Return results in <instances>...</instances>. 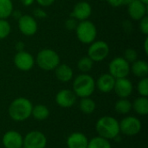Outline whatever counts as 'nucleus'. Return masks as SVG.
Returning a JSON list of instances; mask_svg holds the SVG:
<instances>
[{"label": "nucleus", "mask_w": 148, "mask_h": 148, "mask_svg": "<svg viewBox=\"0 0 148 148\" xmlns=\"http://www.w3.org/2000/svg\"><path fill=\"white\" fill-rule=\"evenodd\" d=\"M140 29L144 35H148V17L147 16L140 20Z\"/></svg>", "instance_id": "nucleus-31"}, {"label": "nucleus", "mask_w": 148, "mask_h": 148, "mask_svg": "<svg viewBox=\"0 0 148 148\" xmlns=\"http://www.w3.org/2000/svg\"><path fill=\"white\" fill-rule=\"evenodd\" d=\"M109 54L108 44L101 40L94 41L90 43L88 50V56L93 62H101L107 58Z\"/></svg>", "instance_id": "nucleus-6"}, {"label": "nucleus", "mask_w": 148, "mask_h": 148, "mask_svg": "<svg viewBox=\"0 0 148 148\" xmlns=\"http://www.w3.org/2000/svg\"><path fill=\"white\" fill-rule=\"evenodd\" d=\"M20 1H21L22 4L24 6H30L35 2V0H20Z\"/></svg>", "instance_id": "nucleus-36"}, {"label": "nucleus", "mask_w": 148, "mask_h": 148, "mask_svg": "<svg viewBox=\"0 0 148 148\" xmlns=\"http://www.w3.org/2000/svg\"><path fill=\"white\" fill-rule=\"evenodd\" d=\"M18 28L22 34L26 36H34L38 29L36 19L29 15H22L18 19Z\"/></svg>", "instance_id": "nucleus-11"}, {"label": "nucleus", "mask_w": 148, "mask_h": 148, "mask_svg": "<svg viewBox=\"0 0 148 148\" xmlns=\"http://www.w3.org/2000/svg\"><path fill=\"white\" fill-rule=\"evenodd\" d=\"M77 96L70 89H62L56 95V104L63 108H69L74 106L76 102Z\"/></svg>", "instance_id": "nucleus-12"}, {"label": "nucleus", "mask_w": 148, "mask_h": 148, "mask_svg": "<svg viewBox=\"0 0 148 148\" xmlns=\"http://www.w3.org/2000/svg\"><path fill=\"white\" fill-rule=\"evenodd\" d=\"M119 122L121 133L129 137L137 135L142 127L140 121L134 116H127Z\"/></svg>", "instance_id": "nucleus-8"}, {"label": "nucleus", "mask_w": 148, "mask_h": 148, "mask_svg": "<svg viewBox=\"0 0 148 148\" xmlns=\"http://www.w3.org/2000/svg\"><path fill=\"white\" fill-rule=\"evenodd\" d=\"M147 4H145L140 0H134L128 4V14L133 20L140 21L141 18L147 16Z\"/></svg>", "instance_id": "nucleus-16"}, {"label": "nucleus", "mask_w": 148, "mask_h": 148, "mask_svg": "<svg viewBox=\"0 0 148 148\" xmlns=\"http://www.w3.org/2000/svg\"><path fill=\"white\" fill-rule=\"evenodd\" d=\"M11 16H13L15 18L16 17V18H17V20H18V19L22 16V14H21V12H20L19 10H16V11H14V10H13V11H12V13H11Z\"/></svg>", "instance_id": "nucleus-37"}, {"label": "nucleus", "mask_w": 148, "mask_h": 148, "mask_svg": "<svg viewBox=\"0 0 148 148\" xmlns=\"http://www.w3.org/2000/svg\"><path fill=\"white\" fill-rule=\"evenodd\" d=\"M78 23H77V20L73 18V17H69V19L66 20L65 22V27L69 29V30H72V29H75L76 26H77Z\"/></svg>", "instance_id": "nucleus-32"}, {"label": "nucleus", "mask_w": 148, "mask_h": 148, "mask_svg": "<svg viewBox=\"0 0 148 148\" xmlns=\"http://www.w3.org/2000/svg\"><path fill=\"white\" fill-rule=\"evenodd\" d=\"M54 70L56 79L62 82H70L73 78V70L67 64H59Z\"/></svg>", "instance_id": "nucleus-19"}, {"label": "nucleus", "mask_w": 148, "mask_h": 148, "mask_svg": "<svg viewBox=\"0 0 148 148\" xmlns=\"http://www.w3.org/2000/svg\"><path fill=\"white\" fill-rule=\"evenodd\" d=\"M134 0H122V5H128Z\"/></svg>", "instance_id": "nucleus-40"}, {"label": "nucleus", "mask_w": 148, "mask_h": 148, "mask_svg": "<svg viewBox=\"0 0 148 148\" xmlns=\"http://www.w3.org/2000/svg\"><path fill=\"white\" fill-rule=\"evenodd\" d=\"M34 14H35L36 16L40 17V18L45 17V16H47L46 12H45L43 10H42V9H36V10H34Z\"/></svg>", "instance_id": "nucleus-34"}, {"label": "nucleus", "mask_w": 148, "mask_h": 148, "mask_svg": "<svg viewBox=\"0 0 148 148\" xmlns=\"http://www.w3.org/2000/svg\"><path fill=\"white\" fill-rule=\"evenodd\" d=\"M11 31V26L6 19H0V39L6 38Z\"/></svg>", "instance_id": "nucleus-28"}, {"label": "nucleus", "mask_w": 148, "mask_h": 148, "mask_svg": "<svg viewBox=\"0 0 148 148\" xmlns=\"http://www.w3.org/2000/svg\"><path fill=\"white\" fill-rule=\"evenodd\" d=\"M35 59L27 51H18L14 56V64L21 71H29L35 65Z\"/></svg>", "instance_id": "nucleus-10"}, {"label": "nucleus", "mask_w": 148, "mask_h": 148, "mask_svg": "<svg viewBox=\"0 0 148 148\" xmlns=\"http://www.w3.org/2000/svg\"><path fill=\"white\" fill-rule=\"evenodd\" d=\"M132 109H134L138 114L145 116L148 114V99L147 97L140 96L134 100L132 103Z\"/></svg>", "instance_id": "nucleus-21"}, {"label": "nucleus", "mask_w": 148, "mask_h": 148, "mask_svg": "<svg viewBox=\"0 0 148 148\" xmlns=\"http://www.w3.org/2000/svg\"><path fill=\"white\" fill-rule=\"evenodd\" d=\"M134 90V86L132 82L125 78L115 79V83L114 87V91L120 98H127L129 97Z\"/></svg>", "instance_id": "nucleus-14"}, {"label": "nucleus", "mask_w": 148, "mask_h": 148, "mask_svg": "<svg viewBox=\"0 0 148 148\" xmlns=\"http://www.w3.org/2000/svg\"><path fill=\"white\" fill-rule=\"evenodd\" d=\"M47 142V138L43 133L31 131L24 136L23 146L25 148H45Z\"/></svg>", "instance_id": "nucleus-9"}, {"label": "nucleus", "mask_w": 148, "mask_h": 148, "mask_svg": "<svg viewBox=\"0 0 148 148\" xmlns=\"http://www.w3.org/2000/svg\"><path fill=\"white\" fill-rule=\"evenodd\" d=\"M94 62L88 56H83L82 57L78 62H77V69L82 72V73H88L89 72L93 67H94Z\"/></svg>", "instance_id": "nucleus-27"}, {"label": "nucleus", "mask_w": 148, "mask_h": 148, "mask_svg": "<svg viewBox=\"0 0 148 148\" xmlns=\"http://www.w3.org/2000/svg\"><path fill=\"white\" fill-rule=\"evenodd\" d=\"M88 148H112L108 140L101 136H96L88 140Z\"/></svg>", "instance_id": "nucleus-26"}, {"label": "nucleus", "mask_w": 148, "mask_h": 148, "mask_svg": "<svg viewBox=\"0 0 148 148\" xmlns=\"http://www.w3.org/2000/svg\"><path fill=\"white\" fill-rule=\"evenodd\" d=\"M31 116L36 121H44L49 116V109L47 106L42 104L33 106Z\"/></svg>", "instance_id": "nucleus-22"}, {"label": "nucleus", "mask_w": 148, "mask_h": 148, "mask_svg": "<svg viewBox=\"0 0 148 148\" xmlns=\"http://www.w3.org/2000/svg\"><path fill=\"white\" fill-rule=\"evenodd\" d=\"M36 62L41 69L44 71H51L60 64V56L51 49H43L38 52Z\"/></svg>", "instance_id": "nucleus-4"}, {"label": "nucleus", "mask_w": 148, "mask_h": 148, "mask_svg": "<svg viewBox=\"0 0 148 148\" xmlns=\"http://www.w3.org/2000/svg\"><path fill=\"white\" fill-rule=\"evenodd\" d=\"M107 1L113 7H119L122 5V0H107Z\"/></svg>", "instance_id": "nucleus-35"}, {"label": "nucleus", "mask_w": 148, "mask_h": 148, "mask_svg": "<svg viewBox=\"0 0 148 148\" xmlns=\"http://www.w3.org/2000/svg\"><path fill=\"white\" fill-rule=\"evenodd\" d=\"M20 148H25V147H24L23 146V147H20Z\"/></svg>", "instance_id": "nucleus-42"}, {"label": "nucleus", "mask_w": 148, "mask_h": 148, "mask_svg": "<svg viewBox=\"0 0 148 148\" xmlns=\"http://www.w3.org/2000/svg\"><path fill=\"white\" fill-rule=\"evenodd\" d=\"M140 1H141V2L144 3L145 4H147L148 3V0H140Z\"/></svg>", "instance_id": "nucleus-41"}, {"label": "nucleus", "mask_w": 148, "mask_h": 148, "mask_svg": "<svg viewBox=\"0 0 148 148\" xmlns=\"http://www.w3.org/2000/svg\"><path fill=\"white\" fill-rule=\"evenodd\" d=\"M130 72L139 78L147 77L148 75V64L144 60H136L130 65Z\"/></svg>", "instance_id": "nucleus-20"}, {"label": "nucleus", "mask_w": 148, "mask_h": 148, "mask_svg": "<svg viewBox=\"0 0 148 148\" xmlns=\"http://www.w3.org/2000/svg\"><path fill=\"white\" fill-rule=\"evenodd\" d=\"M95 129L98 136L107 140H115L120 135V122L112 116L101 117L96 124Z\"/></svg>", "instance_id": "nucleus-2"}, {"label": "nucleus", "mask_w": 148, "mask_h": 148, "mask_svg": "<svg viewBox=\"0 0 148 148\" xmlns=\"http://www.w3.org/2000/svg\"><path fill=\"white\" fill-rule=\"evenodd\" d=\"M114 109L118 114H127L132 110V102L127 98H120L114 104Z\"/></svg>", "instance_id": "nucleus-24"}, {"label": "nucleus", "mask_w": 148, "mask_h": 148, "mask_svg": "<svg viewBox=\"0 0 148 148\" xmlns=\"http://www.w3.org/2000/svg\"><path fill=\"white\" fill-rule=\"evenodd\" d=\"M123 58L128 62V63H133L136 60H138V53L136 50L134 49H127L124 52V56Z\"/></svg>", "instance_id": "nucleus-30"}, {"label": "nucleus", "mask_w": 148, "mask_h": 148, "mask_svg": "<svg viewBox=\"0 0 148 148\" xmlns=\"http://www.w3.org/2000/svg\"><path fill=\"white\" fill-rule=\"evenodd\" d=\"M144 50H145V53L148 55V38L147 37L145 39V42H144Z\"/></svg>", "instance_id": "nucleus-39"}, {"label": "nucleus", "mask_w": 148, "mask_h": 148, "mask_svg": "<svg viewBox=\"0 0 148 148\" xmlns=\"http://www.w3.org/2000/svg\"><path fill=\"white\" fill-rule=\"evenodd\" d=\"M92 14V7L91 5L85 1H82L77 3L73 11L70 14V16L76 19L77 21H84L88 20V18L91 16Z\"/></svg>", "instance_id": "nucleus-15"}, {"label": "nucleus", "mask_w": 148, "mask_h": 148, "mask_svg": "<svg viewBox=\"0 0 148 148\" xmlns=\"http://www.w3.org/2000/svg\"><path fill=\"white\" fill-rule=\"evenodd\" d=\"M88 139L80 132L72 133L67 139L68 148H88Z\"/></svg>", "instance_id": "nucleus-18"}, {"label": "nucleus", "mask_w": 148, "mask_h": 148, "mask_svg": "<svg viewBox=\"0 0 148 148\" xmlns=\"http://www.w3.org/2000/svg\"><path fill=\"white\" fill-rule=\"evenodd\" d=\"M35 1H36L37 3L42 7H48L53 4L56 0H35Z\"/></svg>", "instance_id": "nucleus-33"}, {"label": "nucleus", "mask_w": 148, "mask_h": 148, "mask_svg": "<svg viewBox=\"0 0 148 148\" xmlns=\"http://www.w3.org/2000/svg\"><path fill=\"white\" fill-rule=\"evenodd\" d=\"M79 108L83 114H90L95 112L96 108V104L95 101L90 97H84L81 98V101L79 102Z\"/></svg>", "instance_id": "nucleus-23"}, {"label": "nucleus", "mask_w": 148, "mask_h": 148, "mask_svg": "<svg viewBox=\"0 0 148 148\" xmlns=\"http://www.w3.org/2000/svg\"><path fill=\"white\" fill-rule=\"evenodd\" d=\"M115 83V78H114L109 73L101 75L95 82V88L101 93H110L114 90Z\"/></svg>", "instance_id": "nucleus-17"}, {"label": "nucleus", "mask_w": 148, "mask_h": 148, "mask_svg": "<svg viewBox=\"0 0 148 148\" xmlns=\"http://www.w3.org/2000/svg\"><path fill=\"white\" fill-rule=\"evenodd\" d=\"M95 89V81L88 74L77 75L73 82V92L77 97H90Z\"/></svg>", "instance_id": "nucleus-3"}, {"label": "nucleus", "mask_w": 148, "mask_h": 148, "mask_svg": "<svg viewBox=\"0 0 148 148\" xmlns=\"http://www.w3.org/2000/svg\"><path fill=\"white\" fill-rule=\"evenodd\" d=\"M33 108L32 102L25 97H18L11 101L8 108V114L11 120L21 122L31 116Z\"/></svg>", "instance_id": "nucleus-1"}, {"label": "nucleus", "mask_w": 148, "mask_h": 148, "mask_svg": "<svg viewBox=\"0 0 148 148\" xmlns=\"http://www.w3.org/2000/svg\"><path fill=\"white\" fill-rule=\"evenodd\" d=\"M23 48H24V44H23L22 42H18L16 44V49H17L18 51H22Z\"/></svg>", "instance_id": "nucleus-38"}, {"label": "nucleus", "mask_w": 148, "mask_h": 148, "mask_svg": "<svg viewBox=\"0 0 148 148\" xmlns=\"http://www.w3.org/2000/svg\"><path fill=\"white\" fill-rule=\"evenodd\" d=\"M2 143L5 148H20L23 145V137L16 131H7L2 138Z\"/></svg>", "instance_id": "nucleus-13"}, {"label": "nucleus", "mask_w": 148, "mask_h": 148, "mask_svg": "<svg viewBox=\"0 0 148 148\" xmlns=\"http://www.w3.org/2000/svg\"><path fill=\"white\" fill-rule=\"evenodd\" d=\"M13 11L11 0H0V19H7Z\"/></svg>", "instance_id": "nucleus-25"}, {"label": "nucleus", "mask_w": 148, "mask_h": 148, "mask_svg": "<svg viewBox=\"0 0 148 148\" xmlns=\"http://www.w3.org/2000/svg\"><path fill=\"white\" fill-rule=\"evenodd\" d=\"M109 74L115 79L125 78L130 73V63L123 57H116L113 59L108 66Z\"/></svg>", "instance_id": "nucleus-7"}, {"label": "nucleus", "mask_w": 148, "mask_h": 148, "mask_svg": "<svg viewBox=\"0 0 148 148\" xmlns=\"http://www.w3.org/2000/svg\"><path fill=\"white\" fill-rule=\"evenodd\" d=\"M75 33L78 40L84 44H90L95 41L97 36V29L95 25L88 21L84 20L78 23L75 28Z\"/></svg>", "instance_id": "nucleus-5"}, {"label": "nucleus", "mask_w": 148, "mask_h": 148, "mask_svg": "<svg viewBox=\"0 0 148 148\" xmlns=\"http://www.w3.org/2000/svg\"><path fill=\"white\" fill-rule=\"evenodd\" d=\"M137 91L140 96L147 97L148 96V78H141L137 85Z\"/></svg>", "instance_id": "nucleus-29"}]
</instances>
